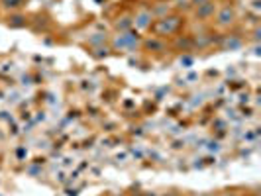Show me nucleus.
<instances>
[{
	"instance_id": "f257e3e1",
	"label": "nucleus",
	"mask_w": 261,
	"mask_h": 196,
	"mask_svg": "<svg viewBox=\"0 0 261 196\" xmlns=\"http://www.w3.org/2000/svg\"><path fill=\"white\" fill-rule=\"evenodd\" d=\"M141 35L134 30L128 32H118V35L112 37L110 41V49L112 51H136V49L141 45Z\"/></svg>"
},
{
	"instance_id": "f03ea898",
	"label": "nucleus",
	"mask_w": 261,
	"mask_h": 196,
	"mask_svg": "<svg viewBox=\"0 0 261 196\" xmlns=\"http://www.w3.org/2000/svg\"><path fill=\"white\" fill-rule=\"evenodd\" d=\"M183 24H185V18L177 12H171L165 18H159L157 22H153L151 28L157 35H175V33H179Z\"/></svg>"
},
{
	"instance_id": "7ed1b4c3",
	"label": "nucleus",
	"mask_w": 261,
	"mask_h": 196,
	"mask_svg": "<svg viewBox=\"0 0 261 196\" xmlns=\"http://www.w3.org/2000/svg\"><path fill=\"white\" fill-rule=\"evenodd\" d=\"M214 18H216V26H218V28H230V26L236 24L238 12H236L234 6H222V8L216 10Z\"/></svg>"
},
{
	"instance_id": "20e7f679",
	"label": "nucleus",
	"mask_w": 261,
	"mask_h": 196,
	"mask_svg": "<svg viewBox=\"0 0 261 196\" xmlns=\"http://www.w3.org/2000/svg\"><path fill=\"white\" fill-rule=\"evenodd\" d=\"M132 24H134L136 30L145 32V30L151 28V24H153V16H151V12H149L147 8H141V10H138V12L132 16Z\"/></svg>"
},
{
	"instance_id": "39448f33",
	"label": "nucleus",
	"mask_w": 261,
	"mask_h": 196,
	"mask_svg": "<svg viewBox=\"0 0 261 196\" xmlns=\"http://www.w3.org/2000/svg\"><path fill=\"white\" fill-rule=\"evenodd\" d=\"M216 10H218L216 2H214V0H210V2H204V4L194 6V16L198 20H208V18H214Z\"/></svg>"
},
{
	"instance_id": "423d86ee",
	"label": "nucleus",
	"mask_w": 261,
	"mask_h": 196,
	"mask_svg": "<svg viewBox=\"0 0 261 196\" xmlns=\"http://www.w3.org/2000/svg\"><path fill=\"white\" fill-rule=\"evenodd\" d=\"M141 45L147 49V51H157V53L165 51V41H161L159 37H149V39H143V41H141Z\"/></svg>"
},
{
	"instance_id": "0eeeda50",
	"label": "nucleus",
	"mask_w": 261,
	"mask_h": 196,
	"mask_svg": "<svg viewBox=\"0 0 261 196\" xmlns=\"http://www.w3.org/2000/svg\"><path fill=\"white\" fill-rule=\"evenodd\" d=\"M151 16H153V20H159V18H165L167 14H171V6L167 4V2H157V4H153L151 6Z\"/></svg>"
},
{
	"instance_id": "6e6552de",
	"label": "nucleus",
	"mask_w": 261,
	"mask_h": 196,
	"mask_svg": "<svg viewBox=\"0 0 261 196\" xmlns=\"http://www.w3.org/2000/svg\"><path fill=\"white\" fill-rule=\"evenodd\" d=\"M242 37L238 35H226L224 41H222V47H224V51H238V49H242Z\"/></svg>"
},
{
	"instance_id": "1a4fd4ad",
	"label": "nucleus",
	"mask_w": 261,
	"mask_h": 196,
	"mask_svg": "<svg viewBox=\"0 0 261 196\" xmlns=\"http://www.w3.org/2000/svg\"><path fill=\"white\" fill-rule=\"evenodd\" d=\"M175 47L179 49V51H185V53H189V51H192V37H189V35H179L177 39H175Z\"/></svg>"
},
{
	"instance_id": "9d476101",
	"label": "nucleus",
	"mask_w": 261,
	"mask_h": 196,
	"mask_svg": "<svg viewBox=\"0 0 261 196\" xmlns=\"http://www.w3.org/2000/svg\"><path fill=\"white\" fill-rule=\"evenodd\" d=\"M106 41H108V35H106V33H102V32H96V33H90V35L87 37V43H88L90 47H98V45H106Z\"/></svg>"
},
{
	"instance_id": "9b49d317",
	"label": "nucleus",
	"mask_w": 261,
	"mask_h": 196,
	"mask_svg": "<svg viewBox=\"0 0 261 196\" xmlns=\"http://www.w3.org/2000/svg\"><path fill=\"white\" fill-rule=\"evenodd\" d=\"M6 24H8L10 28H24V26L28 24V20H26V16H22V14H10Z\"/></svg>"
},
{
	"instance_id": "f8f14e48",
	"label": "nucleus",
	"mask_w": 261,
	"mask_h": 196,
	"mask_svg": "<svg viewBox=\"0 0 261 196\" xmlns=\"http://www.w3.org/2000/svg\"><path fill=\"white\" fill-rule=\"evenodd\" d=\"M110 51H112L110 47H106V45H98V47H92L90 55H92L94 59H102V57H108V55H110Z\"/></svg>"
},
{
	"instance_id": "ddd939ff",
	"label": "nucleus",
	"mask_w": 261,
	"mask_h": 196,
	"mask_svg": "<svg viewBox=\"0 0 261 196\" xmlns=\"http://www.w3.org/2000/svg\"><path fill=\"white\" fill-rule=\"evenodd\" d=\"M132 28H134V24H132V18H130V16L118 18V22H116V30H118V32H128V30H132Z\"/></svg>"
},
{
	"instance_id": "4468645a",
	"label": "nucleus",
	"mask_w": 261,
	"mask_h": 196,
	"mask_svg": "<svg viewBox=\"0 0 261 196\" xmlns=\"http://www.w3.org/2000/svg\"><path fill=\"white\" fill-rule=\"evenodd\" d=\"M0 4H2L4 10H18L20 8V0H0Z\"/></svg>"
},
{
	"instance_id": "2eb2a0df",
	"label": "nucleus",
	"mask_w": 261,
	"mask_h": 196,
	"mask_svg": "<svg viewBox=\"0 0 261 196\" xmlns=\"http://www.w3.org/2000/svg\"><path fill=\"white\" fill-rule=\"evenodd\" d=\"M179 63L183 65V67H192V63H194V59H192V55H189V53H185V55H181V59H179Z\"/></svg>"
},
{
	"instance_id": "dca6fc26",
	"label": "nucleus",
	"mask_w": 261,
	"mask_h": 196,
	"mask_svg": "<svg viewBox=\"0 0 261 196\" xmlns=\"http://www.w3.org/2000/svg\"><path fill=\"white\" fill-rule=\"evenodd\" d=\"M259 35H261V28L257 26V28L253 30V41H255V43H259Z\"/></svg>"
},
{
	"instance_id": "f3484780",
	"label": "nucleus",
	"mask_w": 261,
	"mask_h": 196,
	"mask_svg": "<svg viewBox=\"0 0 261 196\" xmlns=\"http://www.w3.org/2000/svg\"><path fill=\"white\" fill-rule=\"evenodd\" d=\"M204 2H210V0H191V4L198 6V4H204Z\"/></svg>"
},
{
	"instance_id": "a211bd4d",
	"label": "nucleus",
	"mask_w": 261,
	"mask_h": 196,
	"mask_svg": "<svg viewBox=\"0 0 261 196\" xmlns=\"http://www.w3.org/2000/svg\"><path fill=\"white\" fill-rule=\"evenodd\" d=\"M220 196H240L238 192H232V190H226V192H222Z\"/></svg>"
},
{
	"instance_id": "6ab92c4d",
	"label": "nucleus",
	"mask_w": 261,
	"mask_h": 196,
	"mask_svg": "<svg viewBox=\"0 0 261 196\" xmlns=\"http://www.w3.org/2000/svg\"><path fill=\"white\" fill-rule=\"evenodd\" d=\"M191 196H206V194H202V192H194V194H191Z\"/></svg>"
},
{
	"instance_id": "aec40b11",
	"label": "nucleus",
	"mask_w": 261,
	"mask_h": 196,
	"mask_svg": "<svg viewBox=\"0 0 261 196\" xmlns=\"http://www.w3.org/2000/svg\"><path fill=\"white\" fill-rule=\"evenodd\" d=\"M130 196H143L141 192H134V194H130Z\"/></svg>"
},
{
	"instance_id": "412c9836",
	"label": "nucleus",
	"mask_w": 261,
	"mask_h": 196,
	"mask_svg": "<svg viewBox=\"0 0 261 196\" xmlns=\"http://www.w3.org/2000/svg\"><path fill=\"white\" fill-rule=\"evenodd\" d=\"M155 2H169V0H155Z\"/></svg>"
},
{
	"instance_id": "4be33fe9",
	"label": "nucleus",
	"mask_w": 261,
	"mask_h": 196,
	"mask_svg": "<svg viewBox=\"0 0 261 196\" xmlns=\"http://www.w3.org/2000/svg\"><path fill=\"white\" fill-rule=\"evenodd\" d=\"M20 2H22V0H20Z\"/></svg>"
}]
</instances>
